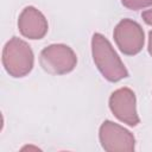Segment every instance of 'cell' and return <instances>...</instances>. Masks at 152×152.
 Listing matches in <instances>:
<instances>
[{
  "mask_svg": "<svg viewBox=\"0 0 152 152\" xmlns=\"http://www.w3.org/2000/svg\"><path fill=\"white\" fill-rule=\"evenodd\" d=\"M93 59L100 72L109 82H118L128 77V71L109 40L101 33H94L91 38Z\"/></svg>",
  "mask_w": 152,
  "mask_h": 152,
  "instance_id": "cell-1",
  "label": "cell"
},
{
  "mask_svg": "<svg viewBox=\"0 0 152 152\" xmlns=\"http://www.w3.org/2000/svg\"><path fill=\"white\" fill-rule=\"evenodd\" d=\"M33 52L31 46L18 37L11 38L2 50V64L12 77H24L33 68Z\"/></svg>",
  "mask_w": 152,
  "mask_h": 152,
  "instance_id": "cell-2",
  "label": "cell"
},
{
  "mask_svg": "<svg viewBox=\"0 0 152 152\" xmlns=\"http://www.w3.org/2000/svg\"><path fill=\"white\" fill-rule=\"evenodd\" d=\"M42 68L52 75H64L74 70L77 57L74 50L65 44H51L40 52Z\"/></svg>",
  "mask_w": 152,
  "mask_h": 152,
  "instance_id": "cell-3",
  "label": "cell"
},
{
  "mask_svg": "<svg viewBox=\"0 0 152 152\" xmlns=\"http://www.w3.org/2000/svg\"><path fill=\"white\" fill-rule=\"evenodd\" d=\"M113 36L120 51L127 56L137 55L144 46V30L132 19H122L115 26Z\"/></svg>",
  "mask_w": 152,
  "mask_h": 152,
  "instance_id": "cell-4",
  "label": "cell"
},
{
  "mask_svg": "<svg viewBox=\"0 0 152 152\" xmlns=\"http://www.w3.org/2000/svg\"><path fill=\"white\" fill-rule=\"evenodd\" d=\"M99 138L104 151H127L131 152L135 147V139L133 134L122 126L106 120L100 126Z\"/></svg>",
  "mask_w": 152,
  "mask_h": 152,
  "instance_id": "cell-5",
  "label": "cell"
},
{
  "mask_svg": "<svg viewBox=\"0 0 152 152\" xmlns=\"http://www.w3.org/2000/svg\"><path fill=\"white\" fill-rule=\"evenodd\" d=\"M109 108L120 121L129 126H137L140 121L137 113L135 94L129 88L124 87L113 91L109 97Z\"/></svg>",
  "mask_w": 152,
  "mask_h": 152,
  "instance_id": "cell-6",
  "label": "cell"
},
{
  "mask_svg": "<svg viewBox=\"0 0 152 152\" xmlns=\"http://www.w3.org/2000/svg\"><path fill=\"white\" fill-rule=\"evenodd\" d=\"M18 28L20 33L28 39H42L49 28L44 14L33 6L25 7L18 18Z\"/></svg>",
  "mask_w": 152,
  "mask_h": 152,
  "instance_id": "cell-7",
  "label": "cell"
},
{
  "mask_svg": "<svg viewBox=\"0 0 152 152\" xmlns=\"http://www.w3.org/2000/svg\"><path fill=\"white\" fill-rule=\"evenodd\" d=\"M121 4L128 10H140L152 6V0H121Z\"/></svg>",
  "mask_w": 152,
  "mask_h": 152,
  "instance_id": "cell-8",
  "label": "cell"
},
{
  "mask_svg": "<svg viewBox=\"0 0 152 152\" xmlns=\"http://www.w3.org/2000/svg\"><path fill=\"white\" fill-rule=\"evenodd\" d=\"M141 18L144 19V21L147 25H152V8L147 10V11H144L141 13Z\"/></svg>",
  "mask_w": 152,
  "mask_h": 152,
  "instance_id": "cell-9",
  "label": "cell"
},
{
  "mask_svg": "<svg viewBox=\"0 0 152 152\" xmlns=\"http://www.w3.org/2000/svg\"><path fill=\"white\" fill-rule=\"evenodd\" d=\"M148 52L152 56V31H150L148 33Z\"/></svg>",
  "mask_w": 152,
  "mask_h": 152,
  "instance_id": "cell-10",
  "label": "cell"
}]
</instances>
